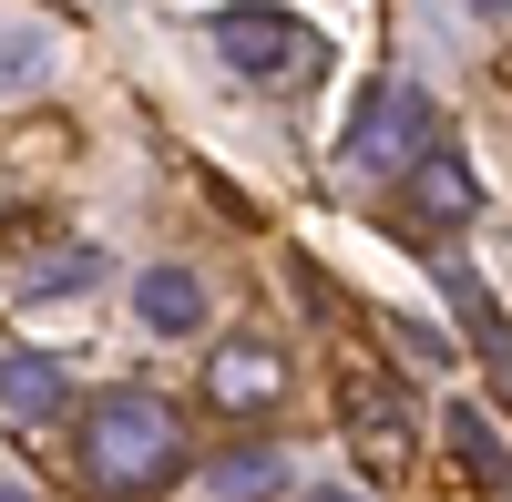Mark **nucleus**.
I'll return each mask as SVG.
<instances>
[{"label": "nucleus", "mask_w": 512, "mask_h": 502, "mask_svg": "<svg viewBox=\"0 0 512 502\" xmlns=\"http://www.w3.org/2000/svg\"><path fill=\"white\" fill-rule=\"evenodd\" d=\"M72 451H82V482L93 492H164V482H185V421L154 390H103L82 410Z\"/></svg>", "instance_id": "nucleus-1"}, {"label": "nucleus", "mask_w": 512, "mask_h": 502, "mask_svg": "<svg viewBox=\"0 0 512 502\" xmlns=\"http://www.w3.org/2000/svg\"><path fill=\"white\" fill-rule=\"evenodd\" d=\"M420 154H441V103L420 93V82H400V72H379L369 93H359V113H349V175H379V185H410V164Z\"/></svg>", "instance_id": "nucleus-2"}, {"label": "nucleus", "mask_w": 512, "mask_h": 502, "mask_svg": "<svg viewBox=\"0 0 512 502\" xmlns=\"http://www.w3.org/2000/svg\"><path fill=\"white\" fill-rule=\"evenodd\" d=\"M205 52H216L236 82H297L318 62V41H308V21H287V11H216V21H205Z\"/></svg>", "instance_id": "nucleus-3"}, {"label": "nucleus", "mask_w": 512, "mask_h": 502, "mask_svg": "<svg viewBox=\"0 0 512 502\" xmlns=\"http://www.w3.org/2000/svg\"><path fill=\"white\" fill-rule=\"evenodd\" d=\"M287 400V359L267 339H226L216 359H205V410H226V421H256V410Z\"/></svg>", "instance_id": "nucleus-4"}, {"label": "nucleus", "mask_w": 512, "mask_h": 502, "mask_svg": "<svg viewBox=\"0 0 512 502\" xmlns=\"http://www.w3.org/2000/svg\"><path fill=\"white\" fill-rule=\"evenodd\" d=\"M400 195H410V216H420V226H461V216L482 205V175L441 144V154H420V164H410V185H400Z\"/></svg>", "instance_id": "nucleus-5"}, {"label": "nucleus", "mask_w": 512, "mask_h": 502, "mask_svg": "<svg viewBox=\"0 0 512 502\" xmlns=\"http://www.w3.org/2000/svg\"><path fill=\"white\" fill-rule=\"evenodd\" d=\"M134 318L154 328V339H195L205 328V277L195 267H144L134 277Z\"/></svg>", "instance_id": "nucleus-6"}, {"label": "nucleus", "mask_w": 512, "mask_h": 502, "mask_svg": "<svg viewBox=\"0 0 512 502\" xmlns=\"http://www.w3.org/2000/svg\"><path fill=\"white\" fill-rule=\"evenodd\" d=\"M431 277L451 287V308H461V328H472V349H482V359H512V318L492 308V287L472 277V257H451V246H431Z\"/></svg>", "instance_id": "nucleus-7"}, {"label": "nucleus", "mask_w": 512, "mask_h": 502, "mask_svg": "<svg viewBox=\"0 0 512 502\" xmlns=\"http://www.w3.org/2000/svg\"><path fill=\"white\" fill-rule=\"evenodd\" d=\"M62 400H72L62 359H41V349H0V410H11V421H62Z\"/></svg>", "instance_id": "nucleus-8"}, {"label": "nucleus", "mask_w": 512, "mask_h": 502, "mask_svg": "<svg viewBox=\"0 0 512 502\" xmlns=\"http://www.w3.org/2000/svg\"><path fill=\"white\" fill-rule=\"evenodd\" d=\"M410 451H420V441H410V421H400L390 400H359V410H349V462H359L369 482H400Z\"/></svg>", "instance_id": "nucleus-9"}, {"label": "nucleus", "mask_w": 512, "mask_h": 502, "mask_svg": "<svg viewBox=\"0 0 512 502\" xmlns=\"http://www.w3.org/2000/svg\"><path fill=\"white\" fill-rule=\"evenodd\" d=\"M277 482H287V451H267V441L216 451V462H205V492H216V502H267Z\"/></svg>", "instance_id": "nucleus-10"}, {"label": "nucleus", "mask_w": 512, "mask_h": 502, "mask_svg": "<svg viewBox=\"0 0 512 502\" xmlns=\"http://www.w3.org/2000/svg\"><path fill=\"white\" fill-rule=\"evenodd\" d=\"M451 451H461V462H472V482H512V462H502V441H492V421H482V410L472 400H451Z\"/></svg>", "instance_id": "nucleus-11"}, {"label": "nucleus", "mask_w": 512, "mask_h": 502, "mask_svg": "<svg viewBox=\"0 0 512 502\" xmlns=\"http://www.w3.org/2000/svg\"><path fill=\"white\" fill-rule=\"evenodd\" d=\"M41 72H52V31H31V21H0V93H31Z\"/></svg>", "instance_id": "nucleus-12"}, {"label": "nucleus", "mask_w": 512, "mask_h": 502, "mask_svg": "<svg viewBox=\"0 0 512 502\" xmlns=\"http://www.w3.org/2000/svg\"><path fill=\"white\" fill-rule=\"evenodd\" d=\"M93 277H103L93 246H62V257H41V267H31V298H62V287H93Z\"/></svg>", "instance_id": "nucleus-13"}, {"label": "nucleus", "mask_w": 512, "mask_h": 502, "mask_svg": "<svg viewBox=\"0 0 512 502\" xmlns=\"http://www.w3.org/2000/svg\"><path fill=\"white\" fill-rule=\"evenodd\" d=\"M297 502H369V492H349V482H308Z\"/></svg>", "instance_id": "nucleus-14"}, {"label": "nucleus", "mask_w": 512, "mask_h": 502, "mask_svg": "<svg viewBox=\"0 0 512 502\" xmlns=\"http://www.w3.org/2000/svg\"><path fill=\"white\" fill-rule=\"evenodd\" d=\"M0 502H31V492H11V482H0Z\"/></svg>", "instance_id": "nucleus-15"}]
</instances>
